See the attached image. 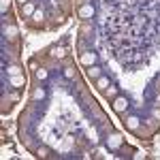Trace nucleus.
Masks as SVG:
<instances>
[{"instance_id": "obj_1", "label": "nucleus", "mask_w": 160, "mask_h": 160, "mask_svg": "<svg viewBox=\"0 0 160 160\" xmlns=\"http://www.w3.org/2000/svg\"><path fill=\"white\" fill-rule=\"evenodd\" d=\"M111 107H113V111H115V113H124V111L130 107V102H128V98H126V96H115V98H113V102H111Z\"/></svg>"}, {"instance_id": "obj_2", "label": "nucleus", "mask_w": 160, "mask_h": 160, "mask_svg": "<svg viewBox=\"0 0 160 160\" xmlns=\"http://www.w3.org/2000/svg\"><path fill=\"white\" fill-rule=\"evenodd\" d=\"M96 60H98L96 51H83L81 58H79V62H81L83 66H92V64H96Z\"/></svg>"}, {"instance_id": "obj_3", "label": "nucleus", "mask_w": 160, "mask_h": 160, "mask_svg": "<svg viewBox=\"0 0 160 160\" xmlns=\"http://www.w3.org/2000/svg\"><path fill=\"white\" fill-rule=\"evenodd\" d=\"M122 143H124V139H122V135H111V137H107V148L109 149H118V148H122Z\"/></svg>"}, {"instance_id": "obj_4", "label": "nucleus", "mask_w": 160, "mask_h": 160, "mask_svg": "<svg viewBox=\"0 0 160 160\" xmlns=\"http://www.w3.org/2000/svg\"><path fill=\"white\" fill-rule=\"evenodd\" d=\"M139 126H141V118L139 115H128L126 118V128L128 130H137Z\"/></svg>"}, {"instance_id": "obj_5", "label": "nucleus", "mask_w": 160, "mask_h": 160, "mask_svg": "<svg viewBox=\"0 0 160 160\" xmlns=\"http://www.w3.org/2000/svg\"><path fill=\"white\" fill-rule=\"evenodd\" d=\"M79 17H81V19H90V17H94V7H92V4H83V7L79 9Z\"/></svg>"}, {"instance_id": "obj_6", "label": "nucleus", "mask_w": 160, "mask_h": 160, "mask_svg": "<svg viewBox=\"0 0 160 160\" xmlns=\"http://www.w3.org/2000/svg\"><path fill=\"white\" fill-rule=\"evenodd\" d=\"M9 83H11V86H15V88H22L26 83L24 73H22V75H11V77H9Z\"/></svg>"}, {"instance_id": "obj_7", "label": "nucleus", "mask_w": 160, "mask_h": 160, "mask_svg": "<svg viewBox=\"0 0 160 160\" xmlns=\"http://www.w3.org/2000/svg\"><path fill=\"white\" fill-rule=\"evenodd\" d=\"M109 86H111V83H109V77H102V75H100L98 79H96V88H98L100 92H105Z\"/></svg>"}, {"instance_id": "obj_8", "label": "nucleus", "mask_w": 160, "mask_h": 160, "mask_svg": "<svg viewBox=\"0 0 160 160\" xmlns=\"http://www.w3.org/2000/svg\"><path fill=\"white\" fill-rule=\"evenodd\" d=\"M22 11H24L26 17H32V15L37 13V9H34V4H32V2H26V4H22Z\"/></svg>"}, {"instance_id": "obj_9", "label": "nucleus", "mask_w": 160, "mask_h": 160, "mask_svg": "<svg viewBox=\"0 0 160 160\" xmlns=\"http://www.w3.org/2000/svg\"><path fill=\"white\" fill-rule=\"evenodd\" d=\"M45 96H47L45 88H34V90H32V100H43Z\"/></svg>"}, {"instance_id": "obj_10", "label": "nucleus", "mask_w": 160, "mask_h": 160, "mask_svg": "<svg viewBox=\"0 0 160 160\" xmlns=\"http://www.w3.org/2000/svg\"><path fill=\"white\" fill-rule=\"evenodd\" d=\"M88 75H90L92 79H98V77H100L102 73H100V68L96 66V64H92V66H88Z\"/></svg>"}, {"instance_id": "obj_11", "label": "nucleus", "mask_w": 160, "mask_h": 160, "mask_svg": "<svg viewBox=\"0 0 160 160\" xmlns=\"http://www.w3.org/2000/svg\"><path fill=\"white\" fill-rule=\"evenodd\" d=\"M7 73H9V77H11V75H22L24 71H22V66H17V64H11V66H7Z\"/></svg>"}, {"instance_id": "obj_12", "label": "nucleus", "mask_w": 160, "mask_h": 160, "mask_svg": "<svg viewBox=\"0 0 160 160\" xmlns=\"http://www.w3.org/2000/svg\"><path fill=\"white\" fill-rule=\"evenodd\" d=\"M4 34L9 38H15L17 37V28H15V26H7V28H4Z\"/></svg>"}, {"instance_id": "obj_13", "label": "nucleus", "mask_w": 160, "mask_h": 160, "mask_svg": "<svg viewBox=\"0 0 160 160\" xmlns=\"http://www.w3.org/2000/svg\"><path fill=\"white\" fill-rule=\"evenodd\" d=\"M105 96H107V98H115V96H118V88L109 86L107 90H105Z\"/></svg>"}, {"instance_id": "obj_14", "label": "nucleus", "mask_w": 160, "mask_h": 160, "mask_svg": "<svg viewBox=\"0 0 160 160\" xmlns=\"http://www.w3.org/2000/svg\"><path fill=\"white\" fill-rule=\"evenodd\" d=\"M51 56H53V58H64L66 51H64V47H53V49H51Z\"/></svg>"}, {"instance_id": "obj_15", "label": "nucleus", "mask_w": 160, "mask_h": 160, "mask_svg": "<svg viewBox=\"0 0 160 160\" xmlns=\"http://www.w3.org/2000/svg\"><path fill=\"white\" fill-rule=\"evenodd\" d=\"M47 77H49V73H47L45 68H37V79L38 81H45Z\"/></svg>"}, {"instance_id": "obj_16", "label": "nucleus", "mask_w": 160, "mask_h": 160, "mask_svg": "<svg viewBox=\"0 0 160 160\" xmlns=\"http://www.w3.org/2000/svg\"><path fill=\"white\" fill-rule=\"evenodd\" d=\"M9 7H11V0H0V11L2 13L9 11Z\"/></svg>"}, {"instance_id": "obj_17", "label": "nucleus", "mask_w": 160, "mask_h": 160, "mask_svg": "<svg viewBox=\"0 0 160 160\" xmlns=\"http://www.w3.org/2000/svg\"><path fill=\"white\" fill-rule=\"evenodd\" d=\"M64 77H66V79H75V68H71V66L64 68Z\"/></svg>"}, {"instance_id": "obj_18", "label": "nucleus", "mask_w": 160, "mask_h": 160, "mask_svg": "<svg viewBox=\"0 0 160 160\" xmlns=\"http://www.w3.org/2000/svg\"><path fill=\"white\" fill-rule=\"evenodd\" d=\"M2 152H4V154L9 156V154H11V152H13V145H4V148H2Z\"/></svg>"}, {"instance_id": "obj_19", "label": "nucleus", "mask_w": 160, "mask_h": 160, "mask_svg": "<svg viewBox=\"0 0 160 160\" xmlns=\"http://www.w3.org/2000/svg\"><path fill=\"white\" fill-rule=\"evenodd\" d=\"M32 17H34V19H41V17H43V11H38V9H37V13H34Z\"/></svg>"}, {"instance_id": "obj_20", "label": "nucleus", "mask_w": 160, "mask_h": 160, "mask_svg": "<svg viewBox=\"0 0 160 160\" xmlns=\"http://www.w3.org/2000/svg\"><path fill=\"white\" fill-rule=\"evenodd\" d=\"M38 154L41 156H47V148H38Z\"/></svg>"}, {"instance_id": "obj_21", "label": "nucleus", "mask_w": 160, "mask_h": 160, "mask_svg": "<svg viewBox=\"0 0 160 160\" xmlns=\"http://www.w3.org/2000/svg\"><path fill=\"white\" fill-rule=\"evenodd\" d=\"M19 2H22V4H26V2H28V0H19Z\"/></svg>"}]
</instances>
